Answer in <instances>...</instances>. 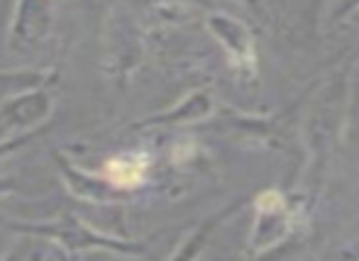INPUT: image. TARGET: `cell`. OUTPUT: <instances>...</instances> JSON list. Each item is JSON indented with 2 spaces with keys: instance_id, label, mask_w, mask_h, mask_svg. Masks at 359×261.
<instances>
[{
  "instance_id": "6da1fadb",
  "label": "cell",
  "mask_w": 359,
  "mask_h": 261,
  "mask_svg": "<svg viewBox=\"0 0 359 261\" xmlns=\"http://www.w3.org/2000/svg\"><path fill=\"white\" fill-rule=\"evenodd\" d=\"M147 171V164L140 162V159H110L103 167V176L110 181L113 185H120V188H135V185L142 183Z\"/></svg>"
}]
</instances>
